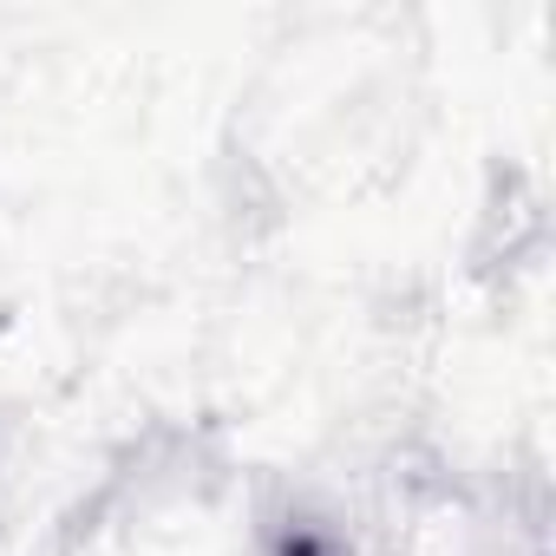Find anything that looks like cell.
I'll return each mask as SVG.
<instances>
[{
    "mask_svg": "<svg viewBox=\"0 0 556 556\" xmlns=\"http://www.w3.org/2000/svg\"><path fill=\"white\" fill-rule=\"evenodd\" d=\"M249 556H354V536L328 504H315L302 491H282L255 510Z\"/></svg>",
    "mask_w": 556,
    "mask_h": 556,
    "instance_id": "cell-1",
    "label": "cell"
}]
</instances>
